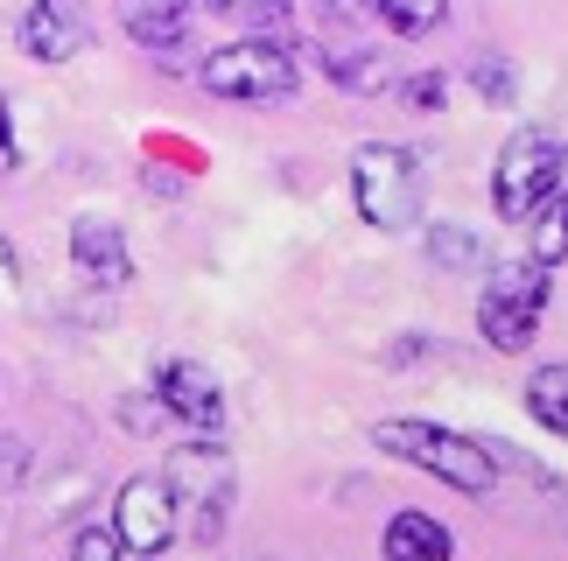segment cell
I'll return each instance as SVG.
<instances>
[{
  "label": "cell",
  "mask_w": 568,
  "mask_h": 561,
  "mask_svg": "<svg viewBox=\"0 0 568 561\" xmlns=\"http://www.w3.org/2000/svg\"><path fill=\"white\" fill-rule=\"evenodd\" d=\"M162 484H169V499H176V520L190 527L196 548H217V541H225L232 506H239V463H232L225 442L190 436L176 457L162 463Z\"/></svg>",
  "instance_id": "6da1fadb"
},
{
  "label": "cell",
  "mask_w": 568,
  "mask_h": 561,
  "mask_svg": "<svg viewBox=\"0 0 568 561\" xmlns=\"http://www.w3.org/2000/svg\"><path fill=\"white\" fill-rule=\"evenodd\" d=\"M373 449L428 470V478H443L449 491H464V499H485V491L498 484L491 449L477 436H456V428H443V421H373Z\"/></svg>",
  "instance_id": "7a4b0ae2"
},
{
  "label": "cell",
  "mask_w": 568,
  "mask_h": 561,
  "mask_svg": "<svg viewBox=\"0 0 568 561\" xmlns=\"http://www.w3.org/2000/svg\"><path fill=\"white\" fill-rule=\"evenodd\" d=\"M561 176H568V147L548 126H513L506 147L491 162V204L506 225H534L540 211L561 197Z\"/></svg>",
  "instance_id": "3957f363"
},
{
  "label": "cell",
  "mask_w": 568,
  "mask_h": 561,
  "mask_svg": "<svg viewBox=\"0 0 568 561\" xmlns=\"http://www.w3.org/2000/svg\"><path fill=\"white\" fill-rule=\"evenodd\" d=\"M352 204L373 232H414L422 225V162L400 141H365L352 155Z\"/></svg>",
  "instance_id": "277c9868"
},
{
  "label": "cell",
  "mask_w": 568,
  "mask_h": 561,
  "mask_svg": "<svg viewBox=\"0 0 568 561\" xmlns=\"http://www.w3.org/2000/svg\"><path fill=\"white\" fill-rule=\"evenodd\" d=\"M548 295H555V280L534 253L527 261H498L485 274V288H477V337L491 351H527L540 316H548Z\"/></svg>",
  "instance_id": "5b68a950"
},
{
  "label": "cell",
  "mask_w": 568,
  "mask_h": 561,
  "mask_svg": "<svg viewBox=\"0 0 568 561\" xmlns=\"http://www.w3.org/2000/svg\"><path fill=\"white\" fill-rule=\"evenodd\" d=\"M196 84L217 99H239V105H267V99H288L302 84V57L288 42H267V35H246V42H225L196 63Z\"/></svg>",
  "instance_id": "8992f818"
},
{
  "label": "cell",
  "mask_w": 568,
  "mask_h": 561,
  "mask_svg": "<svg viewBox=\"0 0 568 561\" xmlns=\"http://www.w3.org/2000/svg\"><path fill=\"white\" fill-rule=\"evenodd\" d=\"M155 400H162V415L169 421H183L190 436H225V421H232V407H225V386H217V373L204 358H162L155 365Z\"/></svg>",
  "instance_id": "52a82bcc"
},
{
  "label": "cell",
  "mask_w": 568,
  "mask_h": 561,
  "mask_svg": "<svg viewBox=\"0 0 568 561\" xmlns=\"http://www.w3.org/2000/svg\"><path fill=\"white\" fill-rule=\"evenodd\" d=\"M113 533H120V548L134 554V561H155V554L183 533L169 484H162V478H126V484L113 491Z\"/></svg>",
  "instance_id": "ba28073f"
},
{
  "label": "cell",
  "mask_w": 568,
  "mask_h": 561,
  "mask_svg": "<svg viewBox=\"0 0 568 561\" xmlns=\"http://www.w3.org/2000/svg\"><path fill=\"white\" fill-rule=\"evenodd\" d=\"M71 267L92 280L99 295L134 288V246H126V232L113 218H78L71 225Z\"/></svg>",
  "instance_id": "9c48e42d"
},
{
  "label": "cell",
  "mask_w": 568,
  "mask_h": 561,
  "mask_svg": "<svg viewBox=\"0 0 568 561\" xmlns=\"http://www.w3.org/2000/svg\"><path fill=\"white\" fill-rule=\"evenodd\" d=\"M21 50L36 63H71L78 42H84V21H78V0H36V8H21Z\"/></svg>",
  "instance_id": "30bf717a"
},
{
  "label": "cell",
  "mask_w": 568,
  "mask_h": 561,
  "mask_svg": "<svg viewBox=\"0 0 568 561\" xmlns=\"http://www.w3.org/2000/svg\"><path fill=\"white\" fill-rule=\"evenodd\" d=\"M379 548H386V561H449L456 554L449 527L435 520V512H393Z\"/></svg>",
  "instance_id": "8fae6325"
},
{
  "label": "cell",
  "mask_w": 568,
  "mask_h": 561,
  "mask_svg": "<svg viewBox=\"0 0 568 561\" xmlns=\"http://www.w3.org/2000/svg\"><path fill=\"white\" fill-rule=\"evenodd\" d=\"M126 35L141 50H183L190 42V0H126Z\"/></svg>",
  "instance_id": "7c38bea8"
},
{
  "label": "cell",
  "mask_w": 568,
  "mask_h": 561,
  "mask_svg": "<svg viewBox=\"0 0 568 561\" xmlns=\"http://www.w3.org/2000/svg\"><path fill=\"white\" fill-rule=\"evenodd\" d=\"M196 8L217 14V21H239L246 35H267V42H281V35H288V21H295L288 0H196Z\"/></svg>",
  "instance_id": "4fadbf2b"
},
{
  "label": "cell",
  "mask_w": 568,
  "mask_h": 561,
  "mask_svg": "<svg viewBox=\"0 0 568 561\" xmlns=\"http://www.w3.org/2000/svg\"><path fill=\"white\" fill-rule=\"evenodd\" d=\"M527 415L548 428V436L568 442V365H540L527 379Z\"/></svg>",
  "instance_id": "5bb4252c"
},
{
  "label": "cell",
  "mask_w": 568,
  "mask_h": 561,
  "mask_svg": "<svg viewBox=\"0 0 568 561\" xmlns=\"http://www.w3.org/2000/svg\"><path fill=\"white\" fill-rule=\"evenodd\" d=\"M428 261L449 274H470V267H485V239L470 225H428Z\"/></svg>",
  "instance_id": "9a60e30c"
},
{
  "label": "cell",
  "mask_w": 568,
  "mask_h": 561,
  "mask_svg": "<svg viewBox=\"0 0 568 561\" xmlns=\"http://www.w3.org/2000/svg\"><path fill=\"white\" fill-rule=\"evenodd\" d=\"M534 261L548 267V274L568 261V190H561V197H555V204L534 218Z\"/></svg>",
  "instance_id": "2e32d148"
},
{
  "label": "cell",
  "mask_w": 568,
  "mask_h": 561,
  "mask_svg": "<svg viewBox=\"0 0 568 561\" xmlns=\"http://www.w3.org/2000/svg\"><path fill=\"white\" fill-rule=\"evenodd\" d=\"M331 78L344 84V92H386V63L373 50H337L331 57Z\"/></svg>",
  "instance_id": "e0dca14e"
},
{
  "label": "cell",
  "mask_w": 568,
  "mask_h": 561,
  "mask_svg": "<svg viewBox=\"0 0 568 561\" xmlns=\"http://www.w3.org/2000/svg\"><path fill=\"white\" fill-rule=\"evenodd\" d=\"M63 561H126V548H120L113 527H78V533H71V554H63Z\"/></svg>",
  "instance_id": "ac0fdd59"
},
{
  "label": "cell",
  "mask_w": 568,
  "mask_h": 561,
  "mask_svg": "<svg viewBox=\"0 0 568 561\" xmlns=\"http://www.w3.org/2000/svg\"><path fill=\"white\" fill-rule=\"evenodd\" d=\"M400 99H407V105H422V113H443V99H449V78H443V71H414V78L400 84Z\"/></svg>",
  "instance_id": "d6986e66"
},
{
  "label": "cell",
  "mask_w": 568,
  "mask_h": 561,
  "mask_svg": "<svg viewBox=\"0 0 568 561\" xmlns=\"http://www.w3.org/2000/svg\"><path fill=\"white\" fill-rule=\"evenodd\" d=\"M470 84H477L485 99L506 105V99H513V71H506V57H477V63H470Z\"/></svg>",
  "instance_id": "ffe728a7"
},
{
  "label": "cell",
  "mask_w": 568,
  "mask_h": 561,
  "mask_svg": "<svg viewBox=\"0 0 568 561\" xmlns=\"http://www.w3.org/2000/svg\"><path fill=\"white\" fill-rule=\"evenodd\" d=\"M21 478H29V442H14V436H0V491H14Z\"/></svg>",
  "instance_id": "44dd1931"
},
{
  "label": "cell",
  "mask_w": 568,
  "mask_h": 561,
  "mask_svg": "<svg viewBox=\"0 0 568 561\" xmlns=\"http://www.w3.org/2000/svg\"><path fill=\"white\" fill-rule=\"evenodd\" d=\"M0 162H14V126H8V99H0Z\"/></svg>",
  "instance_id": "7402d4cb"
}]
</instances>
